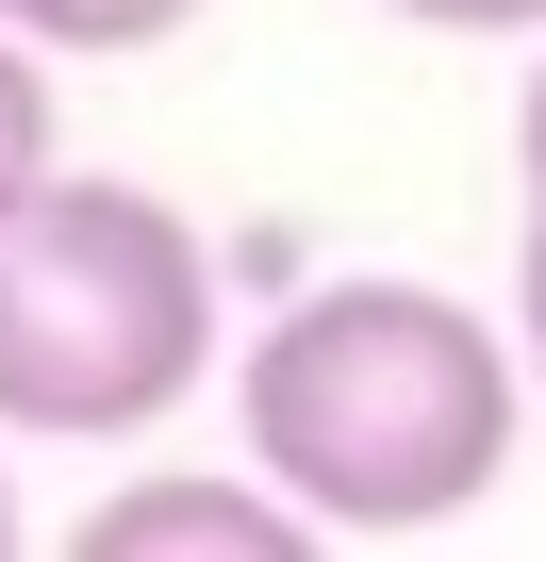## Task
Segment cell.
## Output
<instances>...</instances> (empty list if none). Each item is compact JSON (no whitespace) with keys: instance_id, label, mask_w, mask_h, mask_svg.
Instances as JSON below:
<instances>
[{"instance_id":"7a4b0ae2","label":"cell","mask_w":546,"mask_h":562,"mask_svg":"<svg viewBox=\"0 0 546 562\" xmlns=\"http://www.w3.org/2000/svg\"><path fill=\"white\" fill-rule=\"evenodd\" d=\"M215 381V248L149 182L0 199V447H149Z\"/></svg>"},{"instance_id":"9c48e42d","label":"cell","mask_w":546,"mask_h":562,"mask_svg":"<svg viewBox=\"0 0 546 562\" xmlns=\"http://www.w3.org/2000/svg\"><path fill=\"white\" fill-rule=\"evenodd\" d=\"M18 529H34V513H18V463H0V562H18Z\"/></svg>"},{"instance_id":"6da1fadb","label":"cell","mask_w":546,"mask_h":562,"mask_svg":"<svg viewBox=\"0 0 546 562\" xmlns=\"http://www.w3.org/2000/svg\"><path fill=\"white\" fill-rule=\"evenodd\" d=\"M232 430L315 513V546H431L513 480L530 364L480 299L365 265V281H299L232 348Z\"/></svg>"},{"instance_id":"52a82bcc","label":"cell","mask_w":546,"mask_h":562,"mask_svg":"<svg viewBox=\"0 0 546 562\" xmlns=\"http://www.w3.org/2000/svg\"><path fill=\"white\" fill-rule=\"evenodd\" d=\"M414 34H546V0H398Z\"/></svg>"},{"instance_id":"3957f363","label":"cell","mask_w":546,"mask_h":562,"mask_svg":"<svg viewBox=\"0 0 546 562\" xmlns=\"http://www.w3.org/2000/svg\"><path fill=\"white\" fill-rule=\"evenodd\" d=\"M67 546H83V562H299L315 513L265 480V463H149V480L83 496Z\"/></svg>"},{"instance_id":"5b68a950","label":"cell","mask_w":546,"mask_h":562,"mask_svg":"<svg viewBox=\"0 0 546 562\" xmlns=\"http://www.w3.org/2000/svg\"><path fill=\"white\" fill-rule=\"evenodd\" d=\"M67 166V100H51V50L18 34V18H0V199H34Z\"/></svg>"},{"instance_id":"ba28073f","label":"cell","mask_w":546,"mask_h":562,"mask_svg":"<svg viewBox=\"0 0 546 562\" xmlns=\"http://www.w3.org/2000/svg\"><path fill=\"white\" fill-rule=\"evenodd\" d=\"M513 166L546 182V34H530V100H513Z\"/></svg>"},{"instance_id":"8992f818","label":"cell","mask_w":546,"mask_h":562,"mask_svg":"<svg viewBox=\"0 0 546 562\" xmlns=\"http://www.w3.org/2000/svg\"><path fill=\"white\" fill-rule=\"evenodd\" d=\"M513 364L546 397V182H530V232H513Z\"/></svg>"},{"instance_id":"277c9868","label":"cell","mask_w":546,"mask_h":562,"mask_svg":"<svg viewBox=\"0 0 546 562\" xmlns=\"http://www.w3.org/2000/svg\"><path fill=\"white\" fill-rule=\"evenodd\" d=\"M51 67H116V50H166V34H199V0H0Z\"/></svg>"}]
</instances>
